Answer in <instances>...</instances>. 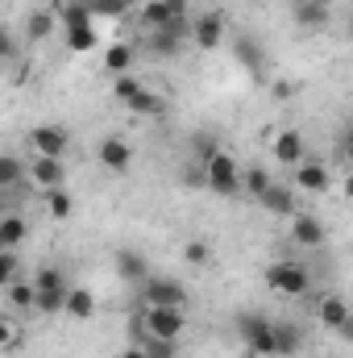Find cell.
<instances>
[{
    "label": "cell",
    "mask_w": 353,
    "mask_h": 358,
    "mask_svg": "<svg viewBox=\"0 0 353 358\" xmlns=\"http://www.w3.org/2000/svg\"><path fill=\"white\" fill-rule=\"evenodd\" d=\"M187 308H142V338H154V342H183L187 338Z\"/></svg>",
    "instance_id": "1"
},
{
    "label": "cell",
    "mask_w": 353,
    "mask_h": 358,
    "mask_svg": "<svg viewBox=\"0 0 353 358\" xmlns=\"http://www.w3.org/2000/svg\"><path fill=\"white\" fill-rule=\"evenodd\" d=\"M266 287H270L274 296L303 300V296L312 292V271L303 267V263H291V259H283V263H270V267H266Z\"/></svg>",
    "instance_id": "2"
},
{
    "label": "cell",
    "mask_w": 353,
    "mask_h": 358,
    "mask_svg": "<svg viewBox=\"0 0 353 358\" xmlns=\"http://www.w3.org/2000/svg\"><path fill=\"white\" fill-rule=\"evenodd\" d=\"M204 187H212L216 196H237L241 192V163L229 155V150H212L204 159Z\"/></svg>",
    "instance_id": "3"
},
{
    "label": "cell",
    "mask_w": 353,
    "mask_h": 358,
    "mask_svg": "<svg viewBox=\"0 0 353 358\" xmlns=\"http://www.w3.org/2000/svg\"><path fill=\"white\" fill-rule=\"evenodd\" d=\"M137 287H142L146 308H187L191 304V292L179 283L175 275H146Z\"/></svg>",
    "instance_id": "4"
},
{
    "label": "cell",
    "mask_w": 353,
    "mask_h": 358,
    "mask_svg": "<svg viewBox=\"0 0 353 358\" xmlns=\"http://www.w3.org/2000/svg\"><path fill=\"white\" fill-rule=\"evenodd\" d=\"M237 334L250 358H274V338H270V317L266 313H237Z\"/></svg>",
    "instance_id": "5"
},
{
    "label": "cell",
    "mask_w": 353,
    "mask_h": 358,
    "mask_svg": "<svg viewBox=\"0 0 353 358\" xmlns=\"http://www.w3.org/2000/svg\"><path fill=\"white\" fill-rule=\"evenodd\" d=\"M25 146L33 150V159H67L71 150V134L63 125H33L25 134Z\"/></svg>",
    "instance_id": "6"
},
{
    "label": "cell",
    "mask_w": 353,
    "mask_h": 358,
    "mask_svg": "<svg viewBox=\"0 0 353 358\" xmlns=\"http://www.w3.org/2000/svg\"><path fill=\"white\" fill-rule=\"evenodd\" d=\"M187 29H191L187 17H175V21L163 25V29H150V34H146V50H150L154 59H175L179 50L187 46Z\"/></svg>",
    "instance_id": "7"
},
{
    "label": "cell",
    "mask_w": 353,
    "mask_h": 358,
    "mask_svg": "<svg viewBox=\"0 0 353 358\" xmlns=\"http://www.w3.org/2000/svg\"><path fill=\"white\" fill-rule=\"evenodd\" d=\"M291 187L295 192H312V196H324L333 187V167L324 159H299L291 167Z\"/></svg>",
    "instance_id": "8"
},
{
    "label": "cell",
    "mask_w": 353,
    "mask_h": 358,
    "mask_svg": "<svg viewBox=\"0 0 353 358\" xmlns=\"http://www.w3.org/2000/svg\"><path fill=\"white\" fill-rule=\"evenodd\" d=\"M316 317H320L324 329H333V334H341V338H353V313H350V300H345V296H337V292L320 296Z\"/></svg>",
    "instance_id": "9"
},
{
    "label": "cell",
    "mask_w": 353,
    "mask_h": 358,
    "mask_svg": "<svg viewBox=\"0 0 353 358\" xmlns=\"http://www.w3.org/2000/svg\"><path fill=\"white\" fill-rule=\"evenodd\" d=\"M187 38H191V46L204 50V55L220 50V42H225V21H220V13H204V17H195L191 29H187Z\"/></svg>",
    "instance_id": "10"
},
{
    "label": "cell",
    "mask_w": 353,
    "mask_h": 358,
    "mask_svg": "<svg viewBox=\"0 0 353 358\" xmlns=\"http://www.w3.org/2000/svg\"><path fill=\"white\" fill-rule=\"evenodd\" d=\"M291 242L303 250H320L329 242V229L316 213H291Z\"/></svg>",
    "instance_id": "11"
},
{
    "label": "cell",
    "mask_w": 353,
    "mask_h": 358,
    "mask_svg": "<svg viewBox=\"0 0 353 358\" xmlns=\"http://www.w3.org/2000/svg\"><path fill=\"white\" fill-rule=\"evenodd\" d=\"M96 159H100V167L104 171H112V176H125L129 167H133V146L125 142V138H104L100 146H96Z\"/></svg>",
    "instance_id": "12"
},
{
    "label": "cell",
    "mask_w": 353,
    "mask_h": 358,
    "mask_svg": "<svg viewBox=\"0 0 353 358\" xmlns=\"http://www.w3.org/2000/svg\"><path fill=\"white\" fill-rule=\"evenodd\" d=\"M25 179L42 192H54V187H67V167H63V159H33V163H25Z\"/></svg>",
    "instance_id": "13"
},
{
    "label": "cell",
    "mask_w": 353,
    "mask_h": 358,
    "mask_svg": "<svg viewBox=\"0 0 353 358\" xmlns=\"http://www.w3.org/2000/svg\"><path fill=\"white\" fill-rule=\"evenodd\" d=\"M270 155H274V163L295 167L299 159H308V138H303L299 129H278L274 142H270Z\"/></svg>",
    "instance_id": "14"
},
{
    "label": "cell",
    "mask_w": 353,
    "mask_h": 358,
    "mask_svg": "<svg viewBox=\"0 0 353 358\" xmlns=\"http://www.w3.org/2000/svg\"><path fill=\"white\" fill-rule=\"evenodd\" d=\"M258 204H262L270 217H291V213H299L295 187H291V183H278V179H274V183L266 187L262 196H258Z\"/></svg>",
    "instance_id": "15"
},
{
    "label": "cell",
    "mask_w": 353,
    "mask_h": 358,
    "mask_svg": "<svg viewBox=\"0 0 353 358\" xmlns=\"http://www.w3.org/2000/svg\"><path fill=\"white\" fill-rule=\"evenodd\" d=\"M270 338H274V358H295L303 350V329L295 321H270Z\"/></svg>",
    "instance_id": "16"
},
{
    "label": "cell",
    "mask_w": 353,
    "mask_h": 358,
    "mask_svg": "<svg viewBox=\"0 0 353 358\" xmlns=\"http://www.w3.org/2000/svg\"><path fill=\"white\" fill-rule=\"evenodd\" d=\"M112 267H117L121 279H129V283H142V279L150 275L146 255H142V250H133V246H121V250H117V259H112Z\"/></svg>",
    "instance_id": "17"
},
{
    "label": "cell",
    "mask_w": 353,
    "mask_h": 358,
    "mask_svg": "<svg viewBox=\"0 0 353 358\" xmlns=\"http://www.w3.org/2000/svg\"><path fill=\"white\" fill-rule=\"evenodd\" d=\"M63 313H67L71 321H91V317H96V292H91V287H67Z\"/></svg>",
    "instance_id": "18"
},
{
    "label": "cell",
    "mask_w": 353,
    "mask_h": 358,
    "mask_svg": "<svg viewBox=\"0 0 353 358\" xmlns=\"http://www.w3.org/2000/svg\"><path fill=\"white\" fill-rule=\"evenodd\" d=\"M133 59H137V50H133V42H112V46H104V71L108 76H125V71H133Z\"/></svg>",
    "instance_id": "19"
},
{
    "label": "cell",
    "mask_w": 353,
    "mask_h": 358,
    "mask_svg": "<svg viewBox=\"0 0 353 358\" xmlns=\"http://www.w3.org/2000/svg\"><path fill=\"white\" fill-rule=\"evenodd\" d=\"M54 25H59L54 8H33V13H25V38H29V42L54 38Z\"/></svg>",
    "instance_id": "20"
},
{
    "label": "cell",
    "mask_w": 353,
    "mask_h": 358,
    "mask_svg": "<svg viewBox=\"0 0 353 358\" xmlns=\"http://www.w3.org/2000/svg\"><path fill=\"white\" fill-rule=\"evenodd\" d=\"M29 238V221L21 213H4L0 217V250H17Z\"/></svg>",
    "instance_id": "21"
},
{
    "label": "cell",
    "mask_w": 353,
    "mask_h": 358,
    "mask_svg": "<svg viewBox=\"0 0 353 358\" xmlns=\"http://www.w3.org/2000/svg\"><path fill=\"white\" fill-rule=\"evenodd\" d=\"M137 21H142V29L150 34V29L171 25V21H175V13L167 8V0H146V4H142V13H137Z\"/></svg>",
    "instance_id": "22"
},
{
    "label": "cell",
    "mask_w": 353,
    "mask_h": 358,
    "mask_svg": "<svg viewBox=\"0 0 353 358\" xmlns=\"http://www.w3.org/2000/svg\"><path fill=\"white\" fill-rule=\"evenodd\" d=\"M63 42H67L71 55H91L100 46V34H96V25H75V29L63 34Z\"/></svg>",
    "instance_id": "23"
},
{
    "label": "cell",
    "mask_w": 353,
    "mask_h": 358,
    "mask_svg": "<svg viewBox=\"0 0 353 358\" xmlns=\"http://www.w3.org/2000/svg\"><path fill=\"white\" fill-rule=\"evenodd\" d=\"M25 183V159L21 155H0V192Z\"/></svg>",
    "instance_id": "24"
},
{
    "label": "cell",
    "mask_w": 353,
    "mask_h": 358,
    "mask_svg": "<svg viewBox=\"0 0 353 358\" xmlns=\"http://www.w3.org/2000/svg\"><path fill=\"white\" fill-rule=\"evenodd\" d=\"M4 296H8V304H13L17 313H33V296H38V292H33L29 279H13V283L4 287Z\"/></svg>",
    "instance_id": "25"
},
{
    "label": "cell",
    "mask_w": 353,
    "mask_h": 358,
    "mask_svg": "<svg viewBox=\"0 0 353 358\" xmlns=\"http://www.w3.org/2000/svg\"><path fill=\"white\" fill-rule=\"evenodd\" d=\"M125 108H129L133 117H158V113H163V96L150 92V88H142L133 100H125Z\"/></svg>",
    "instance_id": "26"
},
{
    "label": "cell",
    "mask_w": 353,
    "mask_h": 358,
    "mask_svg": "<svg viewBox=\"0 0 353 358\" xmlns=\"http://www.w3.org/2000/svg\"><path fill=\"white\" fill-rule=\"evenodd\" d=\"M295 17H299V25H308V29H324V25H329V4H324V0H303Z\"/></svg>",
    "instance_id": "27"
},
{
    "label": "cell",
    "mask_w": 353,
    "mask_h": 358,
    "mask_svg": "<svg viewBox=\"0 0 353 358\" xmlns=\"http://www.w3.org/2000/svg\"><path fill=\"white\" fill-rule=\"evenodd\" d=\"M46 213H50V221H67V217L75 213V200H71V192H67V187H54V192H46Z\"/></svg>",
    "instance_id": "28"
},
{
    "label": "cell",
    "mask_w": 353,
    "mask_h": 358,
    "mask_svg": "<svg viewBox=\"0 0 353 358\" xmlns=\"http://www.w3.org/2000/svg\"><path fill=\"white\" fill-rule=\"evenodd\" d=\"M67 287H71V283H67ZM67 287H54V292H38V296H33V317H54V313H63Z\"/></svg>",
    "instance_id": "29"
},
{
    "label": "cell",
    "mask_w": 353,
    "mask_h": 358,
    "mask_svg": "<svg viewBox=\"0 0 353 358\" xmlns=\"http://www.w3.org/2000/svg\"><path fill=\"white\" fill-rule=\"evenodd\" d=\"M270 183H274V176L266 171L262 163H254V167H246V171H241V192H250V196H262Z\"/></svg>",
    "instance_id": "30"
},
{
    "label": "cell",
    "mask_w": 353,
    "mask_h": 358,
    "mask_svg": "<svg viewBox=\"0 0 353 358\" xmlns=\"http://www.w3.org/2000/svg\"><path fill=\"white\" fill-rule=\"evenodd\" d=\"M54 17L63 21V29H75V25H91V13L84 0H71V4H63V8H54Z\"/></svg>",
    "instance_id": "31"
},
{
    "label": "cell",
    "mask_w": 353,
    "mask_h": 358,
    "mask_svg": "<svg viewBox=\"0 0 353 358\" xmlns=\"http://www.w3.org/2000/svg\"><path fill=\"white\" fill-rule=\"evenodd\" d=\"M91 17H125L137 8V0H84Z\"/></svg>",
    "instance_id": "32"
},
{
    "label": "cell",
    "mask_w": 353,
    "mask_h": 358,
    "mask_svg": "<svg viewBox=\"0 0 353 358\" xmlns=\"http://www.w3.org/2000/svg\"><path fill=\"white\" fill-rule=\"evenodd\" d=\"M33 292H54V287H67V275L59 267H42V271H33Z\"/></svg>",
    "instance_id": "33"
},
{
    "label": "cell",
    "mask_w": 353,
    "mask_h": 358,
    "mask_svg": "<svg viewBox=\"0 0 353 358\" xmlns=\"http://www.w3.org/2000/svg\"><path fill=\"white\" fill-rule=\"evenodd\" d=\"M142 88H146V84H142L133 71H125V76H112V96H117L121 104H125V100H133V96H137Z\"/></svg>",
    "instance_id": "34"
},
{
    "label": "cell",
    "mask_w": 353,
    "mask_h": 358,
    "mask_svg": "<svg viewBox=\"0 0 353 358\" xmlns=\"http://www.w3.org/2000/svg\"><path fill=\"white\" fill-rule=\"evenodd\" d=\"M13 279H21V259L17 250H0V287H8Z\"/></svg>",
    "instance_id": "35"
},
{
    "label": "cell",
    "mask_w": 353,
    "mask_h": 358,
    "mask_svg": "<svg viewBox=\"0 0 353 358\" xmlns=\"http://www.w3.org/2000/svg\"><path fill=\"white\" fill-rule=\"evenodd\" d=\"M212 259V246L208 242H200V238H191L187 246H183V263H191V267H204Z\"/></svg>",
    "instance_id": "36"
},
{
    "label": "cell",
    "mask_w": 353,
    "mask_h": 358,
    "mask_svg": "<svg viewBox=\"0 0 353 358\" xmlns=\"http://www.w3.org/2000/svg\"><path fill=\"white\" fill-rule=\"evenodd\" d=\"M142 355L146 358H179V342H154V338H142Z\"/></svg>",
    "instance_id": "37"
},
{
    "label": "cell",
    "mask_w": 353,
    "mask_h": 358,
    "mask_svg": "<svg viewBox=\"0 0 353 358\" xmlns=\"http://www.w3.org/2000/svg\"><path fill=\"white\" fill-rule=\"evenodd\" d=\"M13 55H17V34L8 25H0V63H8Z\"/></svg>",
    "instance_id": "38"
},
{
    "label": "cell",
    "mask_w": 353,
    "mask_h": 358,
    "mask_svg": "<svg viewBox=\"0 0 353 358\" xmlns=\"http://www.w3.org/2000/svg\"><path fill=\"white\" fill-rule=\"evenodd\" d=\"M17 346V325L8 317H0V350H13Z\"/></svg>",
    "instance_id": "39"
},
{
    "label": "cell",
    "mask_w": 353,
    "mask_h": 358,
    "mask_svg": "<svg viewBox=\"0 0 353 358\" xmlns=\"http://www.w3.org/2000/svg\"><path fill=\"white\" fill-rule=\"evenodd\" d=\"M167 8H171L175 17H187V8H191V0H167Z\"/></svg>",
    "instance_id": "40"
},
{
    "label": "cell",
    "mask_w": 353,
    "mask_h": 358,
    "mask_svg": "<svg viewBox=\"0 0 353 358\" xmlns=\"http://www.w3.org/2000/svg\"><path fill=\"white\" fill-rule=\"evenodd\" d=\"M291 92H295V88H291V84H274V96H278V100H287Z\"/></svg>",
    "instance_id": "41"
},
{
    "label": "cell",
    "mask_w": 353,
    "mask_h": 358,
    "mask_svg": "<svg viewBox=\"0 0 353 358\" xmlns=\"http://www.w3.org/2000/svg\"><path fill=\"white\" fill-rule=\"evenodd\" d=\"M121 358H146V355H142V346H125V350H121Z\"/></svg>",
    "instance_id": "42"
}]
</instances>
